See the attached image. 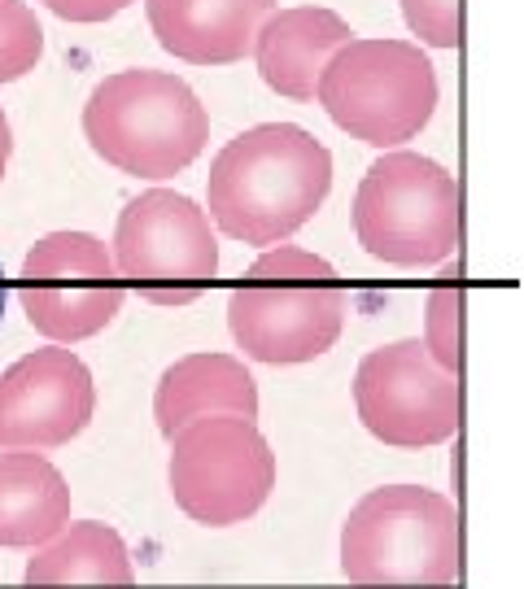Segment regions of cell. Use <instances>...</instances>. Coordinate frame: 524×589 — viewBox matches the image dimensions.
<instances>
[{
	"label": "cell",
	"instance_id": "cell-1",
	"mask_svg": "<svg viewBox=\"0 0 524 589\" xmlns=\"http://www.w3.org/2000/svg\"><path fill=\"white\" fill-rule=\"evenodd\" d=\"M332 192L328 144L297 123H258L214 153L206 214L228 240L284 245Z\"/></svg>",
	"mask_w": 524,
	"mask_h": 589
},
{
	"label": "cell",
	"instance_id": "cell-2",
	"mask_svg": "<svg viewBox=\"0 0 524 589\" xmlns=\"http://www.w3.org/2000/svg\"><path fill=\"white\" fill-rule=\"evenodd\" d=\"M350 297L332 262L297 245H271L228 293L236 350L267 367L324 358L345 332Z\"/></svg>",
	"mask_w": 524,
	"mask_h": 589
},
{
	"label": "cell",
	"instance_id": "cell-3",
	"mask_svg": "<svg viewBox=\"0 0 524 589\" xmlns=\"http://www.w3.org/2000/svg\"><path fill=\"white\" fill-rule=\"evenodd\" d=\"M341 576L350 585L420 589L463 581L459 507L424 485H380L341 524Z\"/></svg>",
	"mask_w": 524,
	"mask_h": 589
},
{
	"label": "cell",
	"instance_id": "cell-4",
	"mask_svg": "<svg viewBox=\"0 0 524 589\" xmlns=\"http://www.w3.org/2000/svg\"><path fill=\"white\" fill-rule=\"evenodd\" d=\"M92 153L131 179H171L188 171L210 140V114L171 70H114L83 105Z\"/></svg>",
	"mask_w": 524,
	"mask_h": 589
},
{
	"label": "cell",
	"instance_id": "cell-5",
	"mask_svg": "<svg viewBox=\"0 0 524 589\" xmlns=\"http://www.w3.org/2000/svg\"><path fill=\"white\" fill-rule=\"evenodd\" d=\"M315 101L350 140L367 149H402L433 123L442 79L424 44L389 35H354L324 66Z\"/></svg>",
	"mask_w": 524,
	"mask_h": 589
},
{
	"label": "cell",
	"instance_id": "cell-6",
	"mask_svg": "<svg viewBox=\"0 0 524 589\" xmlns=\"http://www.w3.org/2000/svg\"><path fill=\"white\" fill-rule=\"evenodd\" d=\"M354 236L385 267H446L463 240V192L442 162L385 149L354 192Z\"/></svg>",
	"mask_w": 524,
	"mask_h": 589
},
{
	"label": "cell",
	"instance_id": "cell-7",
	"mask_svg": "<svg viewBox=\"0 0 524 589\" xmlns=\"http://www.w3.org/2000/svg\"><path fill=\"white\" fill-rule=\"evenodd\" d=\"M166 485L193 524L232 528L267 507L276 489V454L258 419L201 415L171 437Z\"/></svg>",
	"mask_w": 524,
	"mask_h": 589
},
{
	"label": "cell",
	"instance_id": "cell-8",
	"mask_svg": "<svg viewBox=\"0 0 524 589\" xmlns=\"http://www.w3.org/2000/svg\"><path fill=\"white\" fill-rule=\"evenodd\" d=\"M114 267L149 306H193L219 280V236L193 197L149 188L131 197L114 227Z\"/></svg>",
	"mask_w": 524,
	"mask_h": 589
},
{
	"label": "cell",
	"instance_id": "cell-9",
	"mask_svg": "<svg viewBox=\"0 0 524 589\" xmlns=\"http://www.w3.org/2000/svg\"><path fill=\"white\" fill-rule=\"evenodd\" d=\"M18 302L44 341L79 345L123 315L127 284L105 240L92 232H49L22 258Z\"/></svg>",
	"mask_w": 524,
	"mask_h": 589
},
{
	"label": "cell",
	"instance_id": "cell-10",
	"mask_svg": "<svg viewBox=\"0 0 524 589\" xmlns=\"http://www.w3.org/2000/svg\"><path fill=\"white\" fill-rule=\"evenodd\" d=\"M350 393L359 424L393 450L442 446L463 428V384L424 350L420 336L367 350Z\"/></svg>",
	"mask_w": 524,
	"mask_h": 589
},
{
	"label": "cell",
	"instance_id": "cell-11",
	"mask_svg": "<svg viewBox=\"0 0 524 589\" xmlns=\"http://www.w3.org/2000/svg\"><path fill=\"white\" fill-rule=\"evenodd\" d=\"M97 415V384L70 345L31 350L0 371V450H62Z\"/></svg>",
	"mask_w": 524,
	"mask_h": 589
},
{
	"label": "cell",
	"instance_id": "cell-12",
	"mask_svg": "<svg viewBox=\"0 0 524 589\" xmlns=\"http://www.w3.org/2000/svg\"><path fill=\"white\" fill-rule=\"evenodd\" d=\"M280 0H145L149 31L188 66H236Z\"/></svg>",
	"mask_w": 524,
	"mask_h": 589
},
{
	"label": "cell",
	"instance_id": "cell-13",
	"mask_svg": "<svg viewBox=\"0 0 524 589\" xmlns=\"http://www.w3.org/2000/svg\"><path fill=\"white\" fill-rule=\"evenodd\" d=\"M350 40L354 31L337 9L293 5V9H276L262 22L249 57L258 62V75L271 92L289 96V101H315L324 66Z\"/></svg>",
	"mask_w": 524,
	"mask_h": 589
},
{
	"label": "cell",
	"instance_id": "cell-14",
	"mask_svg": "<svg viewBox=\"0 0 524 589\" xmlns=\"http://www.w3.org/2000/svg\"><path fill=\"white\" fill-rule=\"evenodd\" d=\"M201 415H245L258 419V380L236 354H184L162 371L153 389V419L166 441Z\"/></svg>",
	"mask_w": 524,
	"mask_h": 589
},
{
	"label": "cell",
	"instance_id": "cell-15",
	"mask_svg": "<svg viewBox=\"0 0 524 589\" xmlns=\"http://www.w3.org/2000/svg\"><path fill=\"white\" fill-rule=\"evenodd\" d=\"M70 524V485L44 450H0V546L35 550Z\"/></svg>",
	"mask_w": 524,
	"mask_h": 589
},
{
	"label": "cell",
	"instance_id": "cell-16",
	"mask_svg": "<svg viewBox=\"0 0 524 589\" xmlns=\"http://www.w3.org/2000/svg\"><path fill=\"white\" fill-rule=\"evenodd\" d=\"M22 581L31 589H83V585H136V563L118 528L101 520H75L57 537L31 550Z\"/></svg>",
	"mask_w": 524,
	"mask_h": 589
},
{
	"label": "cell",
	"instance_id": "cell-17",
	"mask_svg": "<svg viewBox=\"0 0 524 589\" xmlns=\"http://www.w3.org/2000/svg\"><path fill=\"white\" fill-rule=\"evenodd\" d=\"M463 306H468V293H463L459 280V262L437 275V284L428 288L424 297V350L437 358L446 371H463Z\"/></svg>",
	"mask_w": 524,
	"mask_h": 589
},
{
	"label": "cell",
	"instance_id": "cell-18",
	"mask_svg": "<svg viewBox=\"0 0 524 589\" xmlns=\"http://www.w3.org/2000/svg\"><path fill=\"white\" fill-rule=\"evenodd\" d=\"M44 57V27L27 0H0V83H18Z\"/></svg>",
	"mask_w": 524,
	"mask_h": 589
},
{
	"label": "cell",
	"instance_id": "cell-19",
	"mask_svg": "<svg viewBox=\"0 0 524 589\" xmlns=\"http://www.w3.org/2000/svg\"><path fill=\"white\" fill-rule=\"evenodd\" d=\"M402 22L424 48H459L463 44V0H398Z\"/></svg>",
	"mask_w": 524,
	"mask_h": 589
},
{
	"label": "cell",
	"instance_id": "cell-20",
	"mask_svg": "<svg viewBox=\"0 0 524 589\" xmlns=\"http://www.w3.org/2000/svg\"><path fill=\"white\" fill-rule=\"evenodd\" d=\"M49 14L66 18V22H83V27H92V22H110L118 18L123 9H131L136 0H40Z\"/></svg>",
	"mask_w": 524,
	"mask_h": 589
},
{
	"label": "cell",
	"instance_id": "cell-21",
	"mask_svg": "<svg viewBox=\"0 0 524 589\" xmlns=\"http://www.w3.org/2000/svg\"><path fill=\"white\" fill-rule=\"evenodd\" d=\"M9 153H14V131H9V118H5V110H0V179H5Z\"/></svg>",
	"mask_w": 524,
	"mask_h": 589
},
{
	"label": "cell",
	"instance_id": "cell-22",
	"mask_svg": "<svg viewBox=\"0 0 524 589\" xmlns=\"http://www.w3.org/2000/svg\"><path fill=\"white\" fill-rule=\"evenodd\" d=\"M5 306H9V280H5V271H0V319H5Z\"/></svg>",
	"mask_w": 524,
	"mask_h": 589
}]
</instances>
